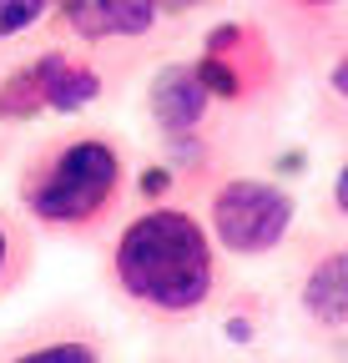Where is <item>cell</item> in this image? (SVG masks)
<instances>
[{
    "label": "cell",
    "instance_id": "obj_1",
    "mask_svg": "<svg viewBox=\"0 0 348 363\" xmlns=\"http://www.w3.org/2000/svg\"><path fill=\"white\" fill-rule=\"evenodd\" d=\"M111 288L152 318H192L223 288V252L207 222L187 207H142L106 247Z\"/></svg>",
    "mask_w": 348,
    "mask_h": 363
},
{
    "label": "cell",
    "instance_id": "obj_2",
    "mask_svg": "<svg viewBox=\"0 0 348 363\" xmlns=\"http://www.w3.org/2000/svg\"><path fill=\"white\" fill-rule=\"evenodd\" d=\"M132 192V157L111 131L81 126L35 147L16 177V207L30 233L51 238H101L121 222Z\"/></svg>",
    "mask_w": 348,
    "mask_h": 363
},
{
    "label": "cell",
    "instance_id": "obj_3",
    "mask_svg": "<svg viewBox=\"0 0 348 363\" xmlns=\"http://www.w3.org/2000/svg\"><path fill=\"white\" fill-rule=\"evenodd\" d=\"M293 222H298V202L283 182L237 172L207 187V233H212L217 252L268 257L288 242Z\"/></svg>",
    "mask_w": 348,
    "mask_h": 363
},
{
    "label": "cell",
    "instance_id": "obj_4",
    "mask_svg": "<svg viewBox=\"0 0 348 363\" xmlns=\"http://www.w3.org/2000/svg\"><path fill=\"white\" fill-rule=\"evenodd\" d=\"M192 71L212 96V106H257L263 96H273L283 76V56L257 21H217L202 35Z\"/></svg>",
    "mask_w": 348,
    "mask_h": 363
},
{
    "label": "cell",
    "instance_id": "obj_5",
    "mask_svg": "<svg viewBox=\"0 0 348 363\" xmlns=\"http://www.w3.org/2000/svg\"><path fill=\"white\" fill-rule=\"evenodd\" d=\"M56 26L71 40H142L157 30V0H56Z\"/></svg>",
    "mask_w": 348,
    "mask_h": 363
},
{
    "label": "cell",
    "instance_id": "obj_6",
    "mask_svg": "<svg viewBox=\"0 0 348 363\" xmlns=\"http://www.w3.org/2000/svg\"><path fill=\"white\" fill-rule=\"evenodd\" d=\"M147 116L162 136H197L212 116V96L202 91L192 61H167L147 81Z\"/></svg>",
    "mask_w": 348,
    "mask_h": 363
},
{
    "label": "cell",
    "instance_id": "obj_7",
    "mask_svg": "<svg viewBox=\"0 0 348 363\" xmlns=\"http://www.w3.org/2000/svg\"><path fill=\"white\" fill-rule=\"evenodd\" d=\"M298 308L313 328L323 333H343L348 328V247H318L303 267L298 283Z\"/></svg>",
    "mask_w": 348,
    "mask_h": 363
},
{
    "label": "cell",
    "instance_id": "obj_8",
    "mask_svg": "<svg viewBox=\"0 0 348 363\" xmlns=\"http://www.w3.org/2000/svg\"><path fill=\"white\" fill-rule=\"evenodd\" d=\"M35 66H40V91H46V116H81L86 106H96L101 91H106L101 71L91 61L71 56L66 45L40 51Z\"/></svg>",
    "mask_w": 348,
    "mask_h": 363
},
{
    "label": "cell",
    "instance_id": "obj_9",
    "mask_svg": "<svg viewBox=\"0 0 348 363\" xmlns=\"http://www.w3.org/2000/svg\"><path fill=\"white\" fill-rule=\"evenodd\" d=\"M0 363H106V348L86 323H66V328H40L11 343L0 353Z\"/></svg>",
    "mask_w": 348,
    "mask_h": 363
},
{
    "label": "cell",
    "instance_id": "obj_10",
    "mask_svg": "<svg viewBox=\"0 0 348 363\" xmlns=\"http://www.w3.org/2000/svg\"><path fill=\"white\" fill-rule=\"evenodd\" d=\"M30 262H35V233H30V222L16 217V212H0V298H11L30 278Z\"/></svg>",
    "mask_w": 348,
    "mask_h": 363
},
{
    "label": "cell",
    "instance_id": "obj_11",
    "mask_svg": "<svg viewBox=\"0 0 348 363\" xmlns=\"http://www.w3.org/2000/svg\"><path fill=\"white\" fill-rule=\"evenodd\" d=\"M35 116H46V91H40V66L30 56L0 76V121H35Z\"/></svg>",
    "mask_w": 348,
    "mask_h": 363
},
{
    "label": "cell",
    "instance_id": "obj_12",
    "mask_svg": "<svg viewBox=\"0 0 348 363\" xmlns=\"http://www.w3.org/2000/svg\"><path fill=\"white\" fill-rule=\"evenodd\" d=\"M132 192L147 207H162V202H172V192H177V172L167 162H147L142 172H132Z\"/></svg>",
    "mask_w": 348,
    "mask_h": 363
},
{
    "label": "cell",
    "instance_id": "obj_13",
    "mask_svg": "<svg viewBox=\"0 0 348 363\" xmlns=\"http://www.w3.org/2000/svg\"><path fill=\"white\" fill-rule=\"evenodd\" d=\"M51 11H56V0H0V40L30 30L35 21H46Z\"/></svg>",
    "mask_w": 348,
    "mask_h": 363
},
{
    "label": "cell",
    "instance_id": "obj_14",
    "mask_svg": "<svg viewBox=\"0 0 348 363\" xmlns=\"http://www.w3.org/2000/svg\"><path fill=\"white\" fill-rule=\"evenodd\" d=\"M323 86H328V96H333L338 106H348V45H338V51H333V61H328V71H323Z\"/></svg>",
    "mask_w": 348,
    "mask_h": 363
},
{
    "label": "cell",
    "instance_id": "obj_15",
    "mask_svg": "<svg viewBox=\"0 0 348 363\" xmlns=\"http://www.w3.org/2000/svg\"><path fill=\"white\" fill-rule=\"evenodd\" d=\"M278 6H283L288 16H298V21H328L343 0H278Z\"/></svg>",
    "mask_w": 348,
    "mask_h": 363
},
{
    "label": "cell",
    "instance_id": "obj_16",
    "mask_svg": "<svg viewBox=\"0 0 348 363\" xmlns=\"http://www.w3.org/2000/svg\"><path fill=\"white\" fill-rule=\"evenodd\" d=\"M328 202H333V212L348 222V157L338 162V172H333V187H328Z\"/></svg>",
    "mask_w": 348,
    "mask_h": 363
},
{
    "label": "cell",
    "instance_id": "obj_17",
    "mask_svg": "<svg viewBox=\"0 0 348 363\" xmlns=\"http://www.w3.org/2000/svg\"><path fill=\"white\" fill-rule=\"evenodd\" d=\"M157 6H162V16H187L197 6H217V0H157Z\"/></svg>",
    "mask_w": 348,
    "mask_h": 363
},
{
    "label": "cell",
    "instance_id": "obj_18",
    "mask_svg": "<svg viewBox=\"0 0 348 363\" xmlns=\"http://www.w3.org/2000/svg\"><path fill=\"white\" fill-rule=\"evenodd\" d=\"M162 363H172V358H162Z\"/></svg>",
    "mask_w": 348,
    "mask_h": 363
}]
</instances>
